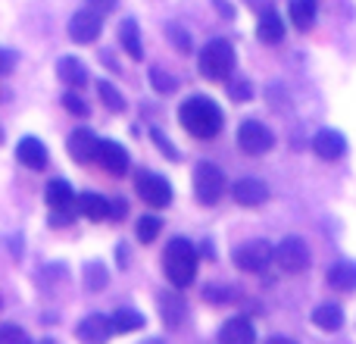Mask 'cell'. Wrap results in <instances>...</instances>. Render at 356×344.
<instances>
[{
  "mask_svg": "<svg viewBox=\"0 0 356 344\" xmlns=\"http://www.w3.org/2000/svg\"><path fill=\"white\" fill-rule=\"evenodd\" d=\"M178 119H181V129H188V135L200 141L216 138L222 129V110L209 97H188L178 110Z\"/></svg>",
  "mask_w": 356,
  "mask_h": 344,
  "instance_id": "obj_1",
  "label": "cell"
},
{
  "mask_svg": "<svg viewBox=\"0 0 356 344\" xmlns=\"http://www.w3.org/2000/svg\"><path fill=\"white\" fill-rule=\"evenodd\" d=\"M163 269L175 288H188L197 276V251L188 238H172L163 253Z\"/></svg>",
  "mask_w": 356,
  "mask_h": 344,
  "instance_id": "obj_2",
  "label": "cell"
},
{
  "mask_svg": "<svg viewBox=\"0 0 356 344\" xmlns=\"http://www.w3.org/2000/svg\"><path fill=\"white\" fill-rule=\"evenodd\" d=\"M197 66L209 81H225L234 72V47L225 38H216V41L203 44V50L197 54Z\"/></svg>",
  "mask_w": 356,
  "mask_h": 344,
  "instance_id": "obj_3",
  "label": "cell"
},
{
  "mask_svg": "<svg viewBox=\"0 0 356 344\" xmlns=\"http://www.w3.org/2000/svg\"><path fill=\"white\" fill-rule=\"evenodd\" d=\"M194 194L203 207L219 203V197L225 194V175H222V169L213 166V163H200L194 169Z\"/></svg>",
  "mask_w": 356,
  "mask_h": 344,
  "instance_id": "obj_4",
  "label": "cell"
},
{
  "mask_svg": "<svg viewBox=\"0 0 356 344\" xmlns=\"http://www.w3.org/2000/svg\"><path fill=\"white\" fill-rule=\"evenodd\" d=\"M272 144H275V135H272L269 129H266L263 123H257V119H247V123H241L238 129V148L244 150V154H253V157H263L272 150Z\"/></svg>",
  "mask_w": 356,
  "mask_h": 344,
  "instance_id": "obj_5",
  "label": "cell"
},
{
  "mask_svg": "<svg viewBox=\"0 0 356 344\" xmlns=\"http://www.w3.org/2000/svg\"><path fill=\"white\" fill-rule=\"evenodd\" d=\"M272 260H275V247L269 241H250L234 251V266L241 272H263Z\"/></svg>",
  "mask_w": 356,
  "mask_h": 344,
  "instance_id": "obj_6",
  "label": "cell"
},
{
  "mask_svg": "<svg viewBox=\"0 0 356 344\" xmlns=\"http://www.w3.org/2000/svg\"><path fill=\"white\" fill-rule=\"evenodd\" d=\"M135 191L144 203H150V207H156V210L172 203V188H169V182L163 175H156V172H141L135 182Z\"/></svg>",
  "mask_w": 356,
  "mask_h": 344,
  "instance_id": "obj_7",
  "label": "cell"
},
{
  "mask_svg": "<svg viewBox=\"0 0 356 344\" xmlns=\"http://www.w3.org/2000/svg\"><path fill=\"white\" fill-rule=\"evenodd\" d=\"M44 201H47L50 213H54V222H69V213L79 207L69 182H63V178H50L47 191H44Z\"/></svg>",
  "mask_w": 356,
  "mask_h": 344,
  "instance_id": "obj_8",
  "label": "cell"
},
{
  "mask_svg": "<svg viewBox=\"0 0 356 344\" xmlns=\"http://www.w3.org/2000/svg\"><path fill=\"white\" fill-rule=\"evenodd\" d=\"M275 263L282 266L284 272H291V276H297V272H303L309 266V247H307V241H300V238H284L282 244L275 247Z\"/></svg>",
  "mask_w": 356,
  "mask_h": 344,
  "instance_id": "obj_9",
  "label": "cell"
},
{
  "mask_svg": "<svg viewBox=\"0 0 356 344\" xmlns=\"http://www.w3.org/2000/svg\"><path fill=\"white\" fill-rule=\"evenodd\" d=\"M75 335H79L81 344H106L113 335H116V329H113V316H104V313L85 316V320L79 322V329H75Z\"/></svg>",
  "mask_w": 356,
  "mask_h": 344,
  "instance_id": "obj_10",
  "label": "cell"
},
{
  "mask_svg": "<svg viewBox=\"0 0 356 344\" xmlns=\"http://www.w3.org/2000/svg\"><path fill=\"white\" fill-rule=\"evenodd\" d=\"M104 25H100V13L97 10H79L72 19H69V38L75 44H91L100 38Z\"/></svg>",
  "mask_w": 356,
  "mask_h": 344,
  "instance_id": "obj_11",
  "label": "cell"
},
{
  "mask_svg": "<svg viewBox=\"0 0 356 344\" xmlns=\"http://www.w3.org/2000/svg\"><path fill=\"white\" fill-rule=\"evenodd\" d=\"M232 194L241 207H263L269 201V185L259 182V178H238Z\"/></svg>",
  "mask_w": 356,
  "mask_h": 344,
  "instance_id": "obj_12",
  "label": "cell"
},
{
  "mask_svg": "<svg viewBox=\"0 0 356 344\" xmlns=\"http://www.w3.org/2000/svg\"><path fill=\"white\" fill-rule=\"evenodd\" d=\"M97 163H100V169H106L110 175H125V169H129V154H125V148L116 141H100Z\"/></svg>",
  "mask_w": 356,
  "mask_h": 344,
  "instance_id": "obj_13",
  "label": "cell"
},
{
  "mask_svg": "<svg viewBox=\"0 0 356 344\" xmlns=\"http://www.w3.org/2000/svg\"><path fill=\"white\" fill-rule=\"evenodd\" d=\"M219 344H257V329L247 316H234L219 329Z\"/></svg>",
  "mask_w": 356,
  "mask_h": 344,
  "instance_id": "obj_14",
  "label": "cell"
},
{
  "mask_svg": "<svg viewBox=\"0 0 356 344\" xmlns=\"http://www.w3.org/2000/svg\"><path fill=\"white\" fill-rule=\"evenodd\" d=\"M313 150L322 160H341V157L347 154V138L334 129H322L319 135L313 138Z\"/></svg>",
  "mask_w": 356,
  "mask_h": 344,
  "instance_id": "obj_15",
  "label": "cell"
},
{
  "mask_svg": "<svg viewBox=\"0 0 356 344\" xmlns=\"http://www.w3.org/2000/svg\"><path fill=\"white\" fill-rule=\"evenodd\" d=\"M97 138L91 135L88 129H75L72 135H69V157H72L75 163H91V160H97Z\"/></svg>",
  "mask_w": 356,
  "mask_h": 344,
  "instance_id": "obj_16",
  "label": "cell"
},
{
  "mask_svg": "<svg viewBox=\"0 0 356 344\" xmlns=\"http://www.w3.org/2000/svg\"><path fill=\"white\" fill-rule=\"evenodd\" d=\"M79 210L88 216L91 222H100V219H110L113 216V201H106V197L94 194V191H85V194L79 197Z\"/></svg>",
  "mask_w": 356,
  "mask_h": 344,
  "instance_id": "obj_17",
  "label": "cell"
},
{
  "mask_svg": "<svg viewBox=\"0 0 356 344\" xmlns=\"http://www.w3.org/2000/svg\"><path fill=\"white\" fill-rule=\"evenodd\" d=\"M19 154V163L29 169H44L47 166V150H44V144L38 141V138H22L16 148Z\"/></svg>",
  "mask_w": 356,
  "mask_h": 344,
  "instance_id": "obj_18",
  "label": "cell"
},
{
  "mask_svg": "<svg viewBox=\"0 0 356 344\" xmlns=\"http://www.w3.org/2000/svg\"><path fill=\"white\" fill-rule=\"evenodd\" d=\"M160 313L169 329H178L188 320V304H184L181 297H175L172 291H166V295H160Z\"/></svg>",
  "mask_w": 356,
  "mask_h": 344,
  "instance_id": "obj_19",
  "label": "cell"
},
{
  "mask_svg": "<svg viewBox=\"0 0 356 344\" xmlns=\"http://www.w3.org/2000/svg\"><path fill=\"white\" fill-rule=\"evenodd\" d=\"M257 38L263 44H278L284 38V22H282V16H278L275 10H266L263 16H259V22H257Z\"/></svg>",
  "mask_w": 356,
  "mask_h": 344,
  "instance_id": "obj_20",
  "label": "cell"
},
{
  "mask_svg": "<svg viewBox=\"0 0 356 344\" xmlns=\"http://www.w3.org/2000/svg\"><path fill=\"white\" fill-rule=\"evenodd\" d=\"M313 326L322 329V332H338L344 326V310L338 304H319L313 310Z\"/></svg>",
  "mask_w": 356,
  "mask_h": 344,
  "instance_id": "obj_21",
  "label": "cell"
},
{
  "mask_svg": "<svg viewBox=\"0 0 356 344\" xmlns=\"http://www.w3.org/2000/svg\"><path fill=\"white\" fill-rule=\"evenodd\" d=\"M328 285L334 291H356V263L353 260H341L328 269Z\"/></svg>",
  "mask_w": 356,
  "mask_h": 344,
  "instance_id": "obj_22",
  "label": "cell"
},
{
  "mask_svg": "<svg viewBox=\"0 0 356 344\" xmlns=\"http://www.w3.org/2000/svg\"><path fill=\"white\" fill-rule=\"evenodd\" d=\"M119 44L125 47V54L131 60H144V44H141V31H138V22L135 19H125L119 25Z\"/></svg>",
  "mask_w": 356,
  "mask_h": 344,
  "instance_id": "obj_23",
  "label": "cell"
},
{
  "mask_svg": "<svg viewBox=\"0 0 356 344\" xmlns=\"http://www.w3.org/2000/svg\"><path fill=\"white\" fill-rule=\"evenodd\" d=\"M56 75H60L66 85H75V88H81L88 81V69H85V63L81 60H75V56H63L60 63H56Z\"/></svg>",
  "mask_w": 356,
  "mask_h": 344,
  "instance_id": "obj_24",
  "label": "cell"
},
{
  "mask_svg": "<svg viewBox=\"0 0 356 344\" xmlns=\"http://www.w3.org/2000/svg\"><path fill=\"white\" fill-rule=\"evenodd\" d=\"M316 10H319L316 0H291V22L300 31H309L316 22Z\"/></svg>",
  "mask_w": 356,
  "mask_h": 344,
  "instance_id": "obj_25",
  "label": "cell"
},
{
  "mask_svg": "<svg viewBox=\"0 0 356 344\" xmlns=\"http://www.w3.org/2000/svg\"><path fill=\"white\" fill-rule=\"evenodd\" d=\"M113 329H116V335L138 332V329H144V316L131 307H119L116 313H113Z\"/></svg>",
  "mask_w": 356,
  "mask_h": 344,
  "instance_id": "obj_26",
  "label": "cell"
},
{
  "mask_svg": "<svg viewBox=\"0 0 356 344\" xmlns=\"http://www.w3.org/2000/svg\"><path fill=\"white\" fill-rule=\"evenodd\" d=\"M106 282H110V272H106V266L97 263V260H91V263L85 266V288L88 291H104Z\"/></svg>",
  "mask_w": 356,
  "mask_h": 344,
  "instance_id": "obj_27",
  "label": "cell"
},
{
  "mask_svg": "<svg viewBox=\"0 0 356 344\" xmlns=\"http://www.w3.org/2000/svg\"><path fill=\"white\" fill-rule=\"evenodd\" d=\"M160 228H163V219L160 216H141V219H138V241H141V244H150V241H156L160 238Z\"/></svg>",
  "mask_w": 356,
  "mask_h": 344,
  "instance_id": "obj_28",
  "label": "cell"
},
{
  "mask_svg": "<svg viewBox=\"0 0 356 344\" xmlns=\"http://www.w3.org/2000/svg\"><path fill=\"white\" fill-rule=\"evenodd\" d=\"M97 94H100V100L106 104V110H113V113H122V110H125V97L110 85V81H100V85H97Z\"/></svg>",
  "mask_w": 356,
  "mask_h": 344,
  "instance_id": "obj_29",
  "label": "cell"
},
{
  "mask_svg": "<svg viewBox=\"0 0 356 344\" xmlns=\"http://www.w3.org/2000/svg\"><path fill=\"white\" fill-rule=\"evenodd\" d=\"M0 344H31V338L16 322H3V326H0Z\"/></svg>",
  "mask_w": 356,
  "mask_h": 344,
  "instance_id": "obj_30",
  "label": "cell"
},
{
  "mask_svg": "<svg viewBox=\"0 0 356 344\" xmlns=\"http://www.w3.org/2000/svg\"><path fill=\"white\" fill-rule=\"evenodd\" d=\"M150 85H154L160 94H172L175 88H178V81H175L169 72H163V69L154 66V69H150Z\"/></svg>",
  "mask_w": 356,
  "mask_h": 344,
  "instance_id": "obj_31",
  "label": "cell"
},
{
  "mask_svg": "<svg viewBox=\"0 0 356 344\" xmlns=\"http://www.w3.org/2000/svg\"><path fill=\"white\" fill-rule=\"evenodd\" d=\"M63 107H66L69 113H75V116H88V104L79 97V94H63Z\"/></svg>",
  "mask_w": 356,
  "mask_h": 344,
  "instance_id": "obj_32",
  "label": "cell"
},
{
  "mask_svg": "<svg viewBox=\"0 0 356 344\" xmlns=\"http://www.w3.org/2000/svg\"><path fill=\"white\" fill-rule=\"evenodd\" d=\"M250 94H253L250 81H234V85H232V97L234 100H244V97H250Z\"/></svg>",
  "mask_w": 356,
  "mask_h": 344,
  "instance_id": "obj_33",
  "label": "cell"
},
{
  "mask_svg": "<svg viewBox=\"0 0 356 344\" xmlns=\"http://www.w3.org/2000/svg\"><path fill=\"white\" fill-rule=\"evenodd\" d=\"M169 38H172L181 50H191V41H188V35H184L181 29H175V25H172V29H169Z\"/></svg>",
  "mask_w": 356,
  "mask_h": 344,
  "instance_id": "obj_34",
  "label": "cell"
},
{
  "mask_svg": "<svg viewBox=\"0 0 356 344\" xmlns=\"http://www.w3.org/2000/svg\"><path fill=\"white\" fill-rule=\"evenodd\" d=\"M88 3H91L97 13H110L113 6H116V0H88Z\"/></svg>",
  "mask_w": 356,
  "mask_h": 344,
  "instance_id": "obj_35",
  "label": "cell"
},
{
  "mask_svg": "<svg viewBox=\"0 0 356 344\" xmlns=\"http://www.w3.org/2000/svg\"><path fill=\"white\" fill-rule=\"evenodd\" d=\"M125 213H129V207H125L122 201H113V219H122Z\"/></svg>",
  "mask_w": 356,
  "mask_h": 344,
  "instance_id": "obj_36",
  "label": "cell"
},
{
  "mask_svg": "<svg viewBox=\"0 0 356 344\" xmlns=\"http://www.w3.org/2000/svg\"><path fill=\"white\" fill-rule=\"evenodd\" d=\"M13 69V50H3V72Z\"/></svg>",
  "mask_w": 356,
  "mask_h": 344,
  "instance_id": "obj_37",
  "label": "cell"
},
{
  "mask_svg": "<svg viewBox=\"0 0 356 344\" xmlns=\"http://www.w3.org/2000/svg\"><path fill=\"white\" fill-rule=\"evenodd\" d=\"M216 10H219V13H225V16H232V6H228L225 0H216Z\"/></svg>",
  "mask_w": 356,
  "mask_h": 344,
  "instance_id": "obj_38",
  "label": "cell"
},
{
  "mask_svg": "<svg viewBox=\"0 0 356 344\" xmlns=\"http://www.w3.org/2000/svg\"><path fill=\"white\" fill-rule=\"evenodd\" d=\"M266 344H297V341H291V338H282V335H272V338L266 341Z\"/></svg>",
  "mask_w": 356,
  "mask_h": 344,
  "instance_id": "obj_39",
  "label": "cell"
},
{
  "mask_svg": "<svg viewBox=\"0 0 356 344\" xmlns=\"http://www.w3.org/2000/svg\"><path fill=\"white\" fill-rule=\"evenodd\" d=\"M141 344H166L163 338H147V341H141Z\"/></svg>",
  "mask_w": 356,
  "mask_h": 344,
  "instance_id": "obj_40",
  "label": "cell"
},
{
  "mask_svg": "<svg viewBox=\"0 0 356 344\" xmlns=\"http://www.w3.org/2000/svg\"><path fill=\"white\" fill-rule=\"evenodd\" d=\"M38 344H56V341H50V338H44V341H38Z\"/></svg>",
  "mask_w": 356,
  "mask_h": 344,
  "instance_id": "obj_41",
  "label": "cell"
}]
</instances>
